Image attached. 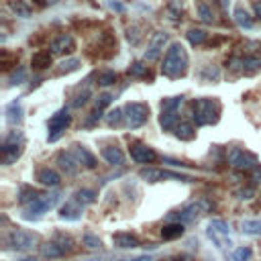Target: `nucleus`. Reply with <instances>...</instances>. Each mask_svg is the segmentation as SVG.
<instances>
[{"mask_svg":"<svg viewBox=\"0 0 261 261\" xmlns=\"http://www.w3.org/2000/svg\"><path fill=\"white\" fill-rule=\"evenodd\" d=\"M188 65H190V58H188V51L181 43H172L169 49L165 51V58L161 63V74L172 78V80H178V78H184L188 72Z\"/></svg>","mask_w":261,"mask_h":261,"instance_id":"1","label":"nucleus"},{"mask_svg":"<svg viewBox=\"0 0 261 261\" xmlns=\"http://www.w3.org/2000/svg\"><path fill=\"white\" fill-rule=\"evenodd\" d=\"M192 119L196 127H206V124H217L221 119L222 106L217 98H196L192 100Z\"/></svg>","mask_w":261,"mask_h":261,"instance_id":"2","label":"nucleus"},{"mask_svg":"<svg viewBox=\"0 0 261 261\" xmlns=\"http://www.w3.org/2000/svg\"><path fill=\"white\" fill-rule=\"evenodd\" d=\"M22 151H25V135L20 131H13L2 143V163L10 165L22 155Z\"/></svg>","mask_w":261,"mask_h":261,"instance_id":"3","label":"nucleus"},{"mask_svg":"<svg viewBox=\"0 0 261 261\" xmlns=\"http://www.w3.org/2000/svg\"><path fill=\"white\" fill-rule=\"evenodd\" d=\"M4 245L8 249H15V251H31V249L37 245V237L33 235V233H29V231L13 229V231L6 233Z\"/></svg>","mask_w":261,"mask_h":261,"instance_id":"4","label":"nucleus"},{"mask_svg":"<svg viewBox=\"0 0 261 261\" xmlns=\"http://www.w3.org/2000/svg\"><path fill=\"white\" fill-rule=\"evenodd\" d=\"M122 110H124L127 127H131V129H139L149 120V104H147V102H129Z\"/></svg>","mask_w":261,"mask_h":261,"instance_id":"5","label":"nucleus"},{"mask_svg":"<svg viewBox=\"0 0 261 261\" xmlns=\"http://www.w3.org/2000/svg\"><path fill=\"white\" fill-rule=\"evenodd\" d=\"M226 161H229L231 167L239 169V172H251V169L257 165V157H255L253 153L245 151V149L233 147V149L226 153Z\"/></svg>","mask_w":261,"mask_h":261,"instance_id":"6","label":"nucleus"},{"mask_svg":"<svg viewBox=\"0 0 261 261\" xmlns=\"http://www.w3.org/2000/svg\"><path fill=\"white\" fill-rule=\"evenodd\" d=\"M210 208H212V202L206 200V198H200L196 202L188 204V206H184L178 214H174V217H169V219H176L178 222H192V221H196L200 214L208 212Z\"/></svg>","mask_w":261,"mask_h":261,"instance_id":"7","label":"nucleus"},{"mask_svg":"<svg viewBox=\"0 0 261 261\" xmlns=\"http://www.w3.org/2000/svg\"><path fill=\"white\" fill-rule=\"evenodd\" d=\"M139 176L147 181H161V180H178V181H194L186 174H174V172H165V169H155V167H143Z\"/></svg>","mask_w":261,"mask_h":261,"instance_id":"8","label":"nucleus"},{"mask_svg":"<svg viewBox=\"0 0 261 261\" xmlns=\"http://www.w3.org/2000/svg\"><path fill=\"white\" fill-rule=\"evenodd\" d=\"M129 153H131V160L135 163H141V165L155 163L157 161L155 149H153V147H149V145H145V143H131Z\"/></svg>","mask_w":261,"mask_h":261,"instance_id":"9","label":"nucleus"},{"mask_svg":"<svg viewBox=\"0 0 261 261\" xmlns=\"http://www.w3.org/2000/svg\"><path fill=\"white\" fill-rule=\"evenodd\" d=\"M58 202H60V194H58V192H51V194H39V196L27 206V212L43 214V212H47L49 208H53Z\"/></svg>","mask_w":261,"mask_h":261,"instance_id":"10","label":"nucleus"},{"mask_svg":"<svg viewBox=\"0 0 261 261\" xmlns=\"http://www.w3.org/2000/svg\"><path fill=\"white\" fill-rule=\"evenodd\" d=\"M167 41H169L167 33H163V31L153 33V37L149 41V47H147V53H145V60L147 61H157L160 60V55L163 53V47L167 45Z\"/></svg>","mask_w":261,"mask_h":261,"instance_id":"11","label":"nucleus"},{"mask_svg":"<svg viewBox=\"0 0 261 261\" xmlns=\"http://www.w3.org/2000/svg\"><path fill=\"white\" fill-rule=\"evenodd\" d=\"M55 163H58V167L65 176H76L78 169H80V165H82L76 160V155L72 151H60L58 155H55Z\"/></svg>","mask_w":261,"mask_h":261,"instance_id":"12","label":"nucleus"},{"mask_svg":"<svg viewBox=\"0 0 261 261\" xmlns=\"http://www.w3.org/2000/svg\"><path fill=\"white\" fill-rule=\"evenodd\" d=\"M72 124V115H70V110L67 108H61V110H58L55 115L49 119V133H53V135H60V133H63L67 127Z\"/></svg>","mask_w":261,"mask_h":261,"instance_id":"13","label":"nucleus"},{"mask_svg":"<svg viewBox=\"0 0 261 261\" xmlns=\"http://www.w3.org/2000/svg\"><path fill=\"white\" fill-rule=\"evenodd\" d=\"M51 51L53 53H72L76 51V39L70 35V33H61V35H58L53 41H51Z\"/></svg>","mask_w":261,"mask_h":261,"instance_id":"14","label":"nucleus"},{"mask_svg":"<svg viewBox=\"0 0 261 261\" xmlns=\"http://www.w3.org/2000/svg\"><path fill=\"white\" fill-rule=\"evenodd\" d=\"M72 153L76 155V160L80 161L84 167H88V169H94V167H96V157H94L92 153H90L84 145L74 143V145H72Z\"/></svg>","mask_w":261,"mask_h":261,"instance_id":"15","label":"nucleus"},{"mask_svg":"<svg viewBox=\"0 0 261 261\" xmlns=\"http://www.w3.org/2000/svg\"><path fill=\"white\" fill-rule=\"evenodd\" d=\"M37 180H39V184L49 186V188H58L61 184V176L51 167H41L37 172Z\"/></svg>","mask_w":261,"mask_h":261,"instance_id":"16","label":"nucleus"},{"mask_svg":"<svg viewBox=\"0 0 261 261\" xmlns=\"http://www.w3.org/2000/svg\"><path fill=\"white\" fill-rule=\"evenodd\" d=\"M51 63H53V51H47V49L33 53V58H31L33 70H47Z\"/></svg>","mask_w":261,"mask_h":261,"instance_id":"17","label":"nucleus"},{"mask_svg":"<svg viewBox=\"0 0 261 261\" xmlns=\"http://www.w3.org/2000/svg\"><path fill=\"white\" fill-rule=\"evenodd\" d=\"M82 204L78 202V200H72V202H65L61 210H60V217L65 219V221H78L82 217Z\"/></svg>","mask_w":261,"mask_h":261,"instance_id":"18","label":"nucleus"},{"mask_svg":"<svg viewBox=\"0 0 261 261\" xmlns=\"http://www.w3.org/2000/svg\"><path fill=\"white\" fill-rule=\"evenodd\" d=\"M102 157L106 160V163H110V165H124V153H122V149L120 147H104L102 149Z\"/></svg>","mask_w":261,"mask_h":261,"instance_id":"19","label":"nucleus"},{"mask_svg":"<svg viewBox=\"0 0 261 261\" xmlns=\"http://www.w3.org/2000/svg\"><path fill=\"white\" fill-rule=\"evenodd\" d=\"M112 243H115L119 249H135L139 247V239L131 233H117L112 237Z\"/></svg>","mask_w":261,"mask_h":261,"instance_id":"20","label":"nucleus"},{"mask_svg":"<svg viewBox=\"0 0 261 261\" xmlns=\"http://www.w3.org/2000/svg\"><path fill=\"white\" fill-rule=\"evenodd\" d=\"M65 253L67 251L55 239L49 241V243H45V245H41V255L47 257V259H58V257H63Z\"/></svg>","mask_w":261,"mask_h":261,"instance_id":"21","label":"nucleus"},{"mask_svg":"<svg viewBox=\"0 0 261 261\" xmlns=\"http://www.w3.org/2000/svg\"><path fill=\"white\" fill-rule=\"evenodd\" d=\"M186 233L184 229V222H169L161 229V237L165 241H174V239H180L181 235Z\"/></svg>","mask_w":261,"mask_h":261,"instance_id":"22","label":"nucleus"},{"mask_svg":"<svg viewBox=\"0 0 261 261\" xmlns=\"http://www.w3.org/2000/svg\"><path fill=\"white\" fill-rule=\"evenodd\" d=\"M160 124L165 131H176V127L180 124V117L178 110H161L160 115Z\"/></svg>","mask_w":261,"mask_h":261,"instance_id":"23","label":"nucleus"},{"mask_svg":"<svg viewBox=\"0 0 261 261\" xmlns=\"http://www.w3.org/2000/svg\"><path fill=\"white\" fill-rule=\"evenodd\" d=\"M8 6H10V10H13V13H15L17 17H20V19H29V17L33 15V6L27 2V0H10Z\"/></svg>","mask_w":261,"mask_h":261,"instance_id":"24","label":"nucleus"},{"mask_svg":"<svg viewBox=\"0 0 261 261\" xmlns=\"http://www.w3.org/2000/svg\"><path fill=\"white\" fill-rule=\"evenodd\" d=\"M233 19H235V22L239 25L241 29H253V17L247 13V10L243 8V6H237L235 8V13H233Z\"/></svg>","mask_w":261,"mask_h":261,"instance_id":"25","label":"nucleus"},{"mask_svg":"<svg viewBox=\"0 0 261 261\" xmlns=\"http://www.w3.org/2000/svg\"><path fill=\"white\" fill-rule=\"evenodd\" d=\"M22 115H25V110H22V106L19 102H13V104L6 108V120H8V124H13V127L22 122V119H25Z\"/></svg>","mask_w":261,"mask_h":261,"instance_id":"26","label":"nucleus"},{"mask_svg":"<svg viewBox=\"0 0 261 261\" xmlns=\"http://www.w3.org/2000/svg\"><path fill=\"white\" fill-rule=\"evenodd\" d=\"M174 133H176V137L181 139V141H192L196 137V127L192 122H180Z\"/></svg>","mask_w":261,"mask_h":261,"instance_id":"27","label":"nucleus"},{"mask_svg":"<svg viewBox=\"0 0 261 261\" xmlns=\"http://www.w3.org/2000/svg\"><path fill=\"white\" fill-rule=\"evenodd\" d=\"M186 37H188L190 45H194V47H200V45L206 43L208 33L204 31V29H190V31L186 33Z\"/></svg>","mask_w":261,"mask_h":261,"instance_id":"28","label":"nucleus"},{"mask_svg":"<svg viewBox=\"0 0 261 261\" xmlns=\"http://www.w3.org/2000/svg\"><path fill=\"white\" fill-rule=\"evenodd\" d=\"M74 200H78L82 206H88V204H94L96 202V192L90 190V188H82V190H78L76 194H74Z\"/></svg>","mask_w":261,"mask_h":261,"instance_id":"29","label":"nucleus"},{"mask_svg":"<svg viewBox=\"0 0 261 261\" xmlns=\"http://www.w3.org/2000/svg\"><path fill=\"white\" fill-rule=\"evenodd\" d=\"M129 76L131 78H143V80H153L151 78V74H149V67H147L145 63H141V61H135V63H131V67H129Z\"/></svg>","mask_w":261,"mask_h":261,"instance_id":"30","label":"nucleus"},{"mask_svg":"<svg viewBox=\"0 0 261 261\" xmlns=\"http://www.w3.org/2000/svg\"><path fill=\"white\" fill-rule=\"evenodd\" d=\"M39 194H41V192H37L35 188L22 186V188H20V194H19V204H22V206H29V204L35 200Z\"/></svg>","mask_w":261,"mask_h":261,"instance_id":"31","label":"nucleus"},{"mask_svg":"<svg viewBox=\"0 0 261 261\" xmlns=\"http://www.w3.org/2000/svg\"><path fill=\"white\" fill-rule=\"evenodd\" d=\"M261 70V60L255 58V55H247V58H243V74H255Z\"/></svg>","mask_w":261,"mask_h":261,"instance_id":"32","label":"nucleus"},{"mask_svg":"<svg viewBox=\"0 0 261 261\" xmlns=\"http://www.w3.org/2000/svg\"><path fill=\"white\" fill-rule=\"evenodd\" d=\"M117 80H119L117 72L106 70V72H100V74H98V78H96V84H98V86H102V88H106V86L117 84Z\"/></svg>","mask_w":261,"mask_h":261,"instance_id":"33","label":"nucleus"},{"mask_svg":"<svg viewBox=\"0 0 261 261\" xmlns=\"http://www.w3.org/2000/svg\"><path fill=\"white\" fill-rule=\"evenodd\" d=\"M196 13L200 17V20L204 22H214V13H212V6L208 2H198L196 4Z\"/></svg>","mask_w":261,"mask_h":261,"instance_id":"34","label":"nucleus"},{"mask_svg":"<svg viewBox=\"0 0 261 261\" xmlns=\"http://www.w3.org/2000/svg\"><path fill=\"white\" fill-rule=\"evenodd\" d=\"M25 80H27V70H25V67H20V65H17L15 70H13V74L8 76V86L22 84Z\"/></svg>","mask_w":261,"mask_h":261,"instance_id":"35","label":"nucleus"},{"mask_svg":"<svg viewBox=\"0 0 261 261\" xmlns=\"http://www.w3.org/2000/svg\"><path fill=\"white\" fill-rule=\"evenodd\" d=\"M17 63H19V55H17V53L2 51V55H0V65H2V70H10V67H17Z\"/></svg>","mask_w":261,"mask_h":261,"instance_id":"36","label":"nucleus"},{"mask_svg":"<svg viewBox=\"0 0 261 261\" xmlns=\"http://www.w3.org/2000/svg\"><path fill=\"white\" fill-rule=\"evenodd\" d=\"M241 229L247 235H255L261 237V221H243L241 222Z\"/></svg>","mask_w":261,"mask_h":261,"instance_id":"37","label":"nucleus"},{"mask_svg":"<svg viewBox=\"0 0 261 261\" xmlns=\"http://www.w3.org/2000/svg\"><path fill=\"white\" fill-rule=\"evenodd\" d=\"M184 102V96H169V98H163L161 100V110H178L180 104Z\"/></svg>","mask_w":261,"mask_h":261,"instance_id":"38","label":"nucleus"},{"mask_svg":"<svg viewBox=\"0 0 261 261\" xmlns=\"http://www.w3.org/2000/svg\"><path fill=\"white\" fill-rule=\"evenodd\" d=\"M78 67H80V60H76V58L63 60V61L60 63V67H58V74H70V72H76Z\"/></svg>","mask_w":261,"mask_h":261,"instance_id":"39","label":"nucleus"},{"mask_svg":"<svg viewBox=\"0 0 261 261\" xmlns=\"http://www.w3.org/2000/svg\"><path fill=\"white\" fill-rule=\"evenodd\" d=\"M124 119V110L120 108H115V110H110L108 115H106V122H108V127H117V124H120Z\"/></svg>","mask_w":261,"mask_h":261,"instance_id":"40","label":"nucleus"},{"mask_svg":"<svg viewBox=\"0 0 261 261\" xmlns=\"http://www.w3.org/2000/svg\"><path fill=\"white\" fill-rule=\"evenodd\" d=\"M55 241H58L67 253H72L74 249H76V245H74V241H72V237L70 235H63V233H58L55 235Z\"/></svg>","mask_w":261,"mask_h":261,"instance_id":"41","label":"nucleus"},{"mask_svg":"<svg viewBox=\"0 0 261 261\" xmlns=\"http://www.w3.org/2000/svg\"><path fill=\"white\" fill-rule=\"evenodd\" d=\"M251 249L249 247H239V249H235L233 251V261H249L251 259Z\"/></svg>","mask_w":261,"mask_h":261,"instance_id":"42","label":"nucleus"},{"mask_svg":"<svg viewBox=\"0 0 261 261\" xmlns=\"http://www.w3.org/2000/svg\"><path fill=\"white\" fill-rule=\"evenodd\" d=\"M88 100H90V90H88V88H84L82 92H80V94H78V96L72 100V106H74V108H82Z\"/></svg>","mask_w":261,"mask_h":261,"instance_id":"43","label":"nucleus"},{"mask_svg":"<svg viewBox=\"0 0 261 261\" xmlns=\"http://www.w3.org/2000/svg\"><path fill=\"white\" fill-rule=\"evenodd\" d=\"M84 245H86L88 249H100V247H102V241L98 239L96 235L86 233V235H84Z\"/></svg>","mask_w":261,"mask_h":261,"instance_id":"44","label":"nucleus"},{"mask_svg":"<svg viewBox=\"0 0 261 261\" xmlns=\"http://www.w3.org/2000/svg\"><path fill=\"white\" fill-rule=\"evenodd\" d=\"M210 226L214 231H219V233H224V235H229V224H226L224 221H221V219H212L210 221Z\"/></svg>","mask_w":261,"mask_h":261,"instance_id":"45","label":"nucleus"},{"mask_svg":"<svg viewBox=\"0 0 261 261\" xmlns=\"http://www.w3.org/2000/svg\"><path fill=\"white\" fill-rule=\"evenodd\" d=\"M110 102H112V96H110V94H100V96L96 98V106L104 110V108L110 104Z\"/></svg>","mask_w":261,"mask_h":261,"instance_id":"46","label":"nucleus"},{"mask_svg":"<svg viewBox=\"0 0 261 261\" xmlns=\"http://www.w3.org/2000/svg\"><path fill=\"white\" fill-rule=\"evenodd\" d=\"M249 176H251V181H253V184H259V181H261V165L257 163V165L251 169V172H249Z\"/></svg>","mask_w":261,"mask_h":261,"instance_id":"47","label":"nucleus"},{"mask_svg":"<svg viewBox=\"0 0 261 261\" xmlns=\"http://www.w3.org/2000/svg\"><path fill=\"white\" fill-rule=\"evenodd\" d=\"M100 119H102V108L96 106V108L92 110V115H90V119H88V124H94V122L100 120Z\"/></svg>","mask_w":261,"mask_h":261,"instance_id":"48","label":"nucleus"},{"mask_svg":"<svg viewBox=\"0 0 261 261\" xmlns=\"http://www.w3.org/2000/svg\"><path fill=\"white\" fill-rule=\"evenodd\" d=\"M169 10L174 15H180L181 13V0H169Z\"/></svg>","mask_w":261,"mask_h":261,"instance_id":"49","label":"nucleus"},{"mask_svg":"<svg viewBox=\"0 0 261 261\" xmlns=\"http://www.w3.org/2000/svg\"><path fill=\"white\" fill-rule=\"evenodd\" d=\"M172 259H174V261H194V259H192L190 255H186V253H181V255H174Z\"/></svg>","mask_w":261,"mask_h":261,"instance_id":"50","label":"nucleus"},{"mask_svg":"<svg viewBox=\"0 0 261 261\" xmlns=\"http://www.w3.org/2000/svg\"><path fill=\"white\" fill-rule=\"evenodd\" d=\"M253 10H255V17L261 20V2H255L253 4Z\"/></svg>","mask_w":261,"mask_h":261,"instance_id":"51","label":"nucleus"},{"mask_svg":"<svg viewBox=\"0 0 261 261\" xmlns=\"http://www.w3.org/2000/svg\"><path fill=\"white\" fill-rule=\"evenodd\" d=\"M127 261V259H124ZM131 261H151V257H147V255H143V257H137V259H131Z\"/></svg>","mask_w":261,"mask_h":261,"instance_id":"52","label":"nucleus"},{"mask_svg":"<svg viewBox=\"0 0 261 261\" xmlns=\"http://www.w3.org/2000/svg\"><path fill=\"white\" fill-rule=\"evenodd\" d=\"M45 2H47V4H55V2H58V0H45Z\"/></svg>","mask_w":261,"mask_h":261,"instance_id":"53","label":"nucleus"},{"mask_svg":"<svg viewBox=\"0 0 261 261\" xmlns=\"http://www.w3.org/2000/svg\"><path fill=\"white\" fill-rule=\"evenodd\" d=\"M198 2H208V4H210V2H212V0H198Z\"/></svg>","mask_w":261,"mask_h":261,"instance_id":"54","label":"nucleus"},{"mask_svg":"<svg viewBox=\"0 0 261 261\" xmlns=\"http://www.w3.org/2000/svg\"><path fill=\"white\" fill-rule=\"evenodd\" d=\"M88 261H100V259H88Z\"/></svg>","mask_w":261,"mask_h":261,"instance_id":"55","label":"nucleus"},{"mask_svg":"<svg viewBox=\"0 0 261 261\" xmlns=\"http://www.w3.org/2000/svg\"><path fill=\"white\" fill-rule=\"evenodd\" d=\"M119 261H124V259H119Z\"/></svg>","mask_w":261,"mask_h":261,"instance_id":"56","label":"nucleus"}]
</instances>
